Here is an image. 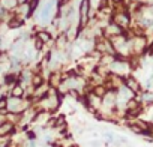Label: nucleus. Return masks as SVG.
Returning <instances> with one entry per match:
<instances>
[{
	"mask_svg": "<svg viewBox=\"0 0 153 147\" xmlns=\"http://www.w3.org/2000/svg\"><path fill=\"white\" fill-rule=\"evenodd\" d=\"M111 21L116 23L119 27H122L123 30H129L134 20H132V15L129 14V11H125V12H113L111 15Z\"/></svg>",
	"mask_w": 153,
	"mask_h": 147,
	"instance_id": "nucleus-1",
	"label": "nucleus"
},
{
	"mask_svg": "<svg viewBox=\"0 0 153 147\" xmlns=\"http://www.w3.org/2000/svg\"><path fill=\"white\" fill-rule=\"evenodd\" d=\"M125 86L126 87H129L134 93H141L143 92V86H141V83L135 78V75H132V74H128V75L125 77Z\"/></svg>",
	"mask_w": 153,
	"mask_h": 147,
	"instance_id": "nucleus-2",
	"label": "nucleus"
},
{
	"mask_svg": "<svg viewBox=\"0 0 153 147\" xmlns=\"http://www.w3.org/2000/svg\"><path fill=\"white\" fill-rule=\"evenodd\" d=\"M35 38L41 39V41H42L45 45H47V44H51V42H54V39H56V38H53V33H51L50 30H47V29L36 30V33H35Z\"/></svg>",
	"mask_w": 153,
	"mask_h": 147,
	"instance_id": "nucleus-3",
	"label": "nucleus"
},
{
	"mask_svg": "<svg viewBox=\"0 0 153 147\" xmlns=\"http://www.w3.org/2000/svg\"><path fill=\"white\" fill-rule=\"evenodd\" d=\"M14 129H15V123H12L9 120H5L3 123H0V138L14 134Z\"/></svg>",
	"mask_w": 153,
	"mask_h": 147,
	"instance_id": "nucleus-4",
	"label": "nucleus"
},
{
	"mask_svg": "<svg viewBox=\"0 0 153 147\" xmlns=\"http://www.w3.org/2000/svg\"><path fill=\"white\" fill-rule=\"evenodd\" d=\"M11 96L14 98H26V87L21 83H17L14 86H11Z\"/></svg>",
	"mask_w": 153,
	"mask_h": 147,
	"instance_id": "nucleus-5",
	"label": "nucleus"
},
{
	"mask_svg": "<svg viewBox=\"0 0 153 147\" xmlns=\"http://www.w3.org/2000/svg\"><path fill=\"white\" fill-rule=\"evenodd\" d=\"M141 104H153V93L150 90H143L141 93L137 95Z\"/></svg>",
	"mask_w": 153,
	"mask_h": 147,
	"instance_id": "nucleus-6",
	"label": "nucleus"
},
{
	"mask_svg": "<svg viewBox=\"0 0 153 147\" xmlns=\"http://www.w3.org/2000/svg\"><path fill=\"white\" fill-rule=\"evenodd\" d=\"M0 5H2L3 8H6L8 11H15L17 6H18V2L17 0H0Z\"/></svg>",
	"mask_w": 153,
	"mask_h": 147,
	"instance_id": "nucleus-7",
	"label": "nucleus"
},
{
	"mask_svg": "<svg viewBox=\"0 0 153 147\" xmlns=\"http://www.w3.org/2000/svg\"><path fill=\"white\" fill-rule=\"evenodd\" d=\"M90 146L92 147H101V143L99 141H90Z\"/></svg>",
	"mask_w": 153,
	"mask_h": 147,
	"instance_id": "nucleus-8",
	"label": "nucleus"
},
{
	"mask_svg": "<svg viewBox=\"0 0 153 147\" xmlns=\"http://www.w3.org/2000/svg\"><path fill=\"white\" fill-rule=\"evenodd\" d=\"M18 5H23V3H29V0H17Z\"/></svg>",
	"mask_w": 153,
	"mask_h": 147,
	"instance_id": "nucleus-9",
	"label": "nucleus"
},
{
	"mask_svg": "<svg viewBox=\"0 0 153 147\" xmlns=\"http://www.w3.org/2000/svg\"><path fill=\"white\" fill-rule=\"evenodd\" d=\"M29 2H32V0H29Z\"/></svg>",
	"mask_w": 153,
	"mask_h": 147,
	"instance_id": "nucleus-10",
	"label": "nucleus"
}]
</instances>
